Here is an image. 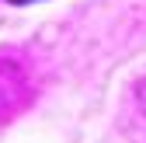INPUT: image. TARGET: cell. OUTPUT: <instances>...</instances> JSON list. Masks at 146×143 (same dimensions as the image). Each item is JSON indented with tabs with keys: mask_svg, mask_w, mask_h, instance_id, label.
<instances>
[{
	"mask_svg": "<svg viewBox=\"0 0 146 143\" xmlns=\"http://www.w3.org/2000/svg\"><path fill=\"white\" fill-rule=\"evenodd\" d=\"M11 4H31V0H11Z\"/></svg>",
	"mask_w": 146,
	"mask_h": 143,
	"instance_id": "cell-1",
	"label": "cell"
}]
</instances>
